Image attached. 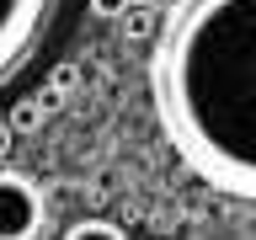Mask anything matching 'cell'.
Wrapping results in <instances>:
<instances>
[{
    "label": "cell",
    "mask_w": 256,
    "mask_h": 240,
    "mask_svg": "<svg viewBox=\"0 0 256 240\" xmlns=\"http://www.w3.org/2000/svg\"><path fill=\"white\" fill-rule=\"evenodd\" d=\"M144 75L176 160L256 203V0H171Z\"/></svg>",
    "instance_id": "1"
},
{
    "label": "cell",
    "mask_w": 256,
    "mask_h": 240,
    "mask_svg": "<svg viewBox=\"0 0 256 240\" xmlns=\"http://www.w3.org/2000/svg\"><path fill=\"white\" fill-rule=\"evenodd\" d=\"M70 0H0V91L43 59L64 27Z\"/></svg>",
    "instance_id": "2"
},
{
    "label": "cell",
    "mask_w": 256,
    "mask_h": 240,
    "mask_svg": "<svg viewBox=\"0 0 256 240\" xmlns=\"http://www.w3.org/2000/svg\"><path fill=\"white\" fill-rule=\"evenodd\" d=\"M43 230V192L27 176L0 171V240H38Z\"/></svg>",
    "instance_id": "3"
},
{
    "label": "cell",
    "mask_w": 256,
    "mask_h": 240,
    "mask_svg": "<svg viewBox=\"0 0 256 240\" xmlns=\"http://www.w3.org/2000/svg\"><path fill=\"white\" fill-rule=\"evenodd\" d=\"M64 240H128V235L118 224H107V219H86V224H70Z\"/></svg>",
    "instance_id": "4"
},
{
    "label": "cell",
    "mask_w": 256,
    "mask_h": 240,
    "mask_svg": "<svg viewBox=\"0 0 256 240\" xmlns=\"http://www.w3.org/2000/svg\"><path fill=\"white\" fill-rule=\"evenodd\" d=\"M123 32H128V38H155V32H160V16L155 11H128L123 16Z\"/></svg>",
    "instance_id": "5"
},
{
    "label": "cell",
    "mask_w": 256,
    "mask_h": 240,
    "mask_svg": "<svg viewBox=\"0 0 256 240\" xmlns=\"http://www.w3.org/2000/svg\"><path fill=\"white\" fill-rule=\"evenodd\" d=\"M32 107H38V112H59V107H64V86H59V80H48L43 91H38V102H32Z\"/></svg>",
    "instance_id": "6"
},
{
    "label": "cell",
    "mask_w": 256,
    "mask_h": 240,
    "mask_svg": "<svg viewBox=\"0 0 256 240\" xmlns=\"http://www.w3.org/2000/svg\"><path fill=\"white\" fill-rule=\"evenodd\" d=\"M91 11L112 22V16H128V0H91Z\"/></svg>",
    "instance_id": "7"
},
{
    "label": "cell",
    "mask_w": 256,
    "mask_h": 240,
    "mask_svg": "<svg viewBox=\"0 0 256 240\" xmlns=\"http://www.w3.org/2000/svg\"><path fill=\"white\" fill-rule=\"evenodd\" d=\"M11 144H16V123H6V118H0V160L11 155Z\"/></svg>",
    "instance_id": "8"
}]
</instances>
